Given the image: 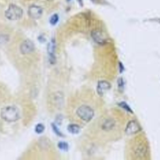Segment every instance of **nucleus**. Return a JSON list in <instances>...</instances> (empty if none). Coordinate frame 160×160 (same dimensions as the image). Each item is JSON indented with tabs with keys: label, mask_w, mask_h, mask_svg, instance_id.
<instances>
[{
	"label": "nucleus",
	"mask_w": 160,
	"mask_h": 160,
	"mask_svg": "<svg viewBox=\"0 0 160 160\" xmlns=\"http://www.w3.org/2000/svg\"><path fill=\"white\" fill-rule=\"evenodd\" d=\"M1 116L3 119L8 122L16 121L19 117V112L18 109L13 106H8L2 109Z\"/></svg>",
	"instance_id": "obj_1"
},
{
	"label": "nucleus",
	"mask_w": 160,
	"mask_h": 160,
	"mask_svg": "<svg viewBox=\"0 0 160 160\" xmlns=\"http://www.w3.org/2000/svg\"><path fill=\"white\" fill-rule=\"evenodd\" d=\"M23 15V10L16 4H11L5 12L6 18L10 20L20 19Z\"/></svg>",
	"instance_id": "obj_2"
},
{
	"label": "nucleus",
	"mask_w": 160,
	"mask_h": 160,
	"mask_svg": "<svg viewBox=\"0 0 160 160\" xmlns=\"http://www.w3.org/2000/svg\"><path fill=\"white\" fill-rule=\"evenodd\" d=\"M76 113L81 119L87 122L91 120L94 116V111L93 109L87 105H82L79 107Z\"/></svg>",
	"instance_id": "obj_3"
},
{
	"label": "nucleus",
	"mask_w": 160,
	"mask_h": 160,
	"mask_svg": "<svg viewBox=\"0 0 160 160\" xmlns=\"http://www.w3.org/2000/svg\"><path fill=\"white\" fill-rule=\"evenodd\" d=\"M43 10L39 6L32 5L28 9V15L30 18L34 19H37L40 18L43 14Z\"/></svg>",
	"instance_id": "obj_4"
},
{
	"label": "nucleus",
	"mask_w": 160,
	"mask_h": 160,
	"mask_svg": "<svg viewBox=\"0 0 160 160\" xmlns=\"http://www.w3.org/2000/svg\"><path fill=\"white\" fill-rule=\"evenodd\" d=\"M91 36L94 41L99 45H103L106 43V37L100 31L98 30L93 31Z\"/></svg>",
	"instance_id": "obj_5"
},
{
	"label": "nucleus",
	"mask_w": 160,
	"mask_h": 160,
	"mask_svg": "<svg viewBox=\"0 0 160 160\" xmlns=\"http://www.w3.org/2000/svg\"><path fill=\"white\" fill-rule=\"evenodd\" d=\"M20 49L23 54H28L34 51L35 49L34 44L30 40H25L21 44Z\"/></svg>",
	"instance_id": "obj_6"
},
{
	"label": "nucleus",
	"mask_w": 160,
	"mask_h": 160,
	"mask_svg": "<svg viewBox=\"0 0 160 160\" xmlns=\"http://www.w3.org/2000/svg\"><path fill=\"white\" fill-rule=\"evenodd\" d=\"M55 50H56V44L54 40H52L49 42L47 46V51L49 55V61L51 64H55L56 62L55 57Z\"/></svg>",
	"instance_id": "obj_7"
},
{
	"label": "nucleus",
	"mask_w": 160,
	"mask_h": 160,
	"mask_svg": "<svg viewBox=\"0 0 160 160\" xmlns=\"http://www.w3.org/2000/svg\"><path fill=\"white\" fill-rule=\"evenodd\" d=\"M110 88L111 85L109 82L105 80L99 81L97 86V92L99 95L102 96L105 91L109 90Z\"/></svg>",
	"instance_id": "obj_8"
},
{
	"label": "nucleus",
	"mask_w": 160,
	"mask_h": 160,
	"mask_svg": "<svg viewBox=\"0 0 160 160\" xmlns=\"http://www.w3.org/2000/svg\"><path fill=\"white\" fill-rule=\"evenodd\" d=\"M138 123L135 121H131L128 122L126 128V133L129 135L135 134L140 130Z\"/></svg>",
	"instance_id": "obj_9"
},
{
	"label": "nucleus",
	"mask_w": 160,
	"mask_h": 160,
	"mask_svg": "<svg viewBox=\"0 0 160 160\" xmlns=\"http://www.w3.org/2000/svg\"><path fill=\"white\" fill-rule=\"evenodd\" d=\"M147 150L146 145L143 143L139 144L134 148V153L138 157H144L147 154Z\"/></svg>",
	"instance_id": "obj_10"
},
{
	"label": "nucleus",
	"mask_w": 160,
	"mask_h": 160,
	"mask_svg": "<svg viewBox=\"0 0 160 160\" xmlns=\"http://www.w3.org/2000/svg\"><path fill=\"white\" fill-rule=\"evenodd\" d=\"M115 124V122L114 120H107L102 125V128L105 131H110L114 127Z\"/></svg>",
	"instance_id": "obj_11"
},
{
	"label": "nucleus",
	"mask_w": 160,
	"mask_h": 160,
	"mask_svg": "<svg viewBox=\"0 0 160 160\" xmlns=\"http://www.w3.org/2000/svg\"><path fill=\"white\" fill-rule=\"evenodd\" d=\"M68 130L70 133L72 134H78L80 132V127L76 124H71L68 126Z\"/></svg>",
	"instance_id": "obj_12"
},
{
	"label": "nucleus",
	"mask_w": 160,
	"mask_h": 160,
	"mask_svg": "<svg viewBox=\"0 0 160 160\" xmlns=\"http://www.w3.org/2000/svg\"><path fill=\"white\" fill-rule=\"evenodd\" d=\"M58 147L59 149L64 151H67L69 149V145L67 142L60 141L58 144Z\"/></svg>",
	"instance_id": "obj_13"
},
{
	"label": "nucleus",
	"mask_w": 160,
	"mask_h": 160,
	"mask_svg": "<svg viewBox=\"0 0 160 160\" xmlns=\"http://www.w3.org/2000/svg\"><path fill=\"white\" fill-rule=\"evenodd\" d=\"M59 18L58 15L57 14H55L50 18V24H52V25H55V24L57 23V22L59 21Z\"/></svg>",
	"instance_id": "obj_14"
},
{
	"label": "nucleus",
	"mask_w": 160,
	"mask_h": 160,
	"mask_svg": "<svg viewBox=\"0 0 160 160\" xmlns=\"http://www.w3.org/2000/svg\"><path fill=\"white\" fill-rule=\"evenodd\" d=\"M44 130H45V126L43 124L39 123L36 126L35 131L37 133H39V134L42 133Z\"/></svg>",
	"instance_id": "obj_15"
},
{
	"label": "nucleus",
	"mask_w": 160,
	"mask_h": 160,
	"mask_svg": "<svg viewBox=\"0 0 160 160\" xmlns=\"http://www.w3.org/2000/svg\"><path fill=\"white\" fill-rule=\"evenodd\" d=\"M52 126L54 132H55L57 135H58V136H63L62 134L61 133V132L59 131V129H58V128L57 127V126H56V125H54V124H52Z\"/></svg>",
	"instance_id": "obj_16"
},
{
	"label": "nucleus",
	"mask_w": 160,
	"mask_h": 160,
	"mask_svg": "<svg viewBox=\"0 0 160 160\" xmlns=\"http://www.w3.org/2000/svg\"><path fill=\"white\" fill-rule=\"evenodd\" d=\"M120 106L121 107H122V108H124V109H126V110H127V111H131V109H130L129 107H128V105L125 103H121L120 104Z\"/></svg>",
	"instance_id": "obj_17"
},
{
	"label": "nucleus",
	"mask_w": 160,
	"mask_h": 160,
	"mask_svg": "<svg viewBox=\"0 0 160 160\" xmlns=\"http://www.w3.org/2000/svg\"><path fill=\"white\" fill-rule=\"evenodd\" d=\"M8 38L7 37H5L4 36H0V43H3L4 42H6L8 41L7 39Z\"/></svg>",
	"instance_id": "obj_18"
},
{
	"label": "nucleus",
	"mask_w": 160,
	"mask_h": 160,
	"mask_svg": "<svg viewBox=\"0 0 160 160\" xmlns=\"http://www.w3.org/2000/svg\"><path fill=\"white\" fill-rule=\"evenodd\" d=\"M49 1H51V0H49Z\"/></svg>",
	"instance_id": "obj_19"
}]
</instances>
